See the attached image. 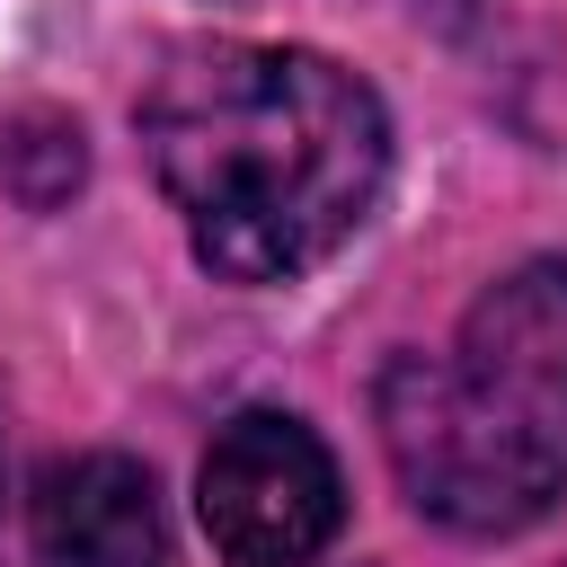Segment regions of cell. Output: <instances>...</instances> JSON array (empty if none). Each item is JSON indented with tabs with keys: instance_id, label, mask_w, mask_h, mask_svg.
I'll list each match as a JSON object with an SVG mask.
<instances>
[{
	"instance_id": "obj_1",
	"label": "cell",
	"mask_w": 567,
	"mask_h": 567,
	"mask_svg": "<svg viewBox=\"0 0 567 567\" xmlns=\"http://www.w3.org/2000/svg\"><path fill=\"white\" fill-rule=\"evenodd\" d=\"M142 151L221 284H292L381 204L390 115L328 53L195 44L142 89Z\"/></svg>"
},
{
	"instance_id": "obj_2",
	"label": "cell",
	"mask_w": 567,
	"mask_h": 567,
	"mask_svg": "<svg viewBox=\"0 0 567 567\" xmlns=\"http://www.w3.org/2000/svg\"><path fill=\"white\" fill-rule=\"evenodd\" d=\"M408 505L443 532L505 540L567 496V266L496 275L452 354H399L372 390Z\"/></svg>"
},
{
	"instance_id": "obj_3",
	"label": "cell",
	"mask_w": 567,
	"mask_h": 567,
	"mask_svg": "<svg viewBox=\"0 0 567 567\" xmlns=\"http://www.w3.org/2000/svg\"><path fill=\"white\" fill-rule=\"evenodd\" d=\"M195 514L221 567H310L346 523V478L301 416L239 408L195 470Z\"/></svg>"
},
{
	"instance_id": "obj_4",
	"label": "cell",
	"mask_w": 567,
	"mask_h": 567,
	"mask_svg": "<svg viewBox=\"0 0 567 567\" xmlns=\"http://www.w3.org/2000/svg\"><path fill=\"white\" fill-rule=\"evenodd\" d=\"M27 540H35V567H168L151 470L124 452L44 461L27 496Z\"/></svg>"
},
{
	"instance_id": "obj_5",
	"label": "cell",
	"mask_w": 567,
	"mask_h": 567,
	"mask_svg": "<svg viewBox=\"0 0 567 567\" xmlns=\"http://www.w3.org/2000/svg\"><path fill=\"white\" fill-rule=\"evenodd\" d=\"M416 9H425V0H416ZM434 9H461V0H434Z\"/></svg>"
}]
</instances>
